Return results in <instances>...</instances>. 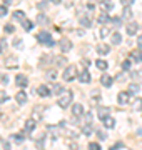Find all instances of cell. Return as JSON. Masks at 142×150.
<instances>
[{"label":"cell","instance_id":"1","mask_svg":"<svg viewBox=\"0 0 142 150\" xmlns=\"http://www.w3.org/2000/svg\"><path fill=\"white\" fill-rule=\"evenodd\" d=\"M72 98H74V93H72L70 90H65L62 93V97L57 100V105H59L60 108H67L72 103Z\"/></svg>","mask_w":142,"mask_h":150},{"label":"cell","instance_id":"2","mask_svg":"<svg viewBox=\"0 0 142 150\" xmlns=\"http://www.w3.org/2000/svg\"><path fill=\"white\" fill-rule=\"evenodd\" d=\"M62 77H64L65 82H72L77 77V67L75 65H69V67L64 70V75H62Z\"/></svg>","mask_w":142,"mask_h":150},{"label":"cell","instance_id":"3","mask_svg":"<svg viewBox=\"0 0 142 150\" xmlns=\"http://www.w3.org/2000/svg\"><path fill=\"white\" fill-rule=\"evenodd\" d=\"M37 40H38L40 43H44V45H49V47H52V45H54L52 35H50L49 32H40V33H37Z\"/></svg>","mask_w":142,"mask_h":150},{"label":"cell","instance_id":"4","mask_svg":"<svg viewBox=\"0 0 142 150\" xmlns=\"http://www.w3.org/2000/svg\"><path fill=\"white\" fill-rule=\"evenodd\" d=\"M131 93L129 92H119L117 93V102L120 103V105H127V103L131 102Z\"/></svg>","mask_w":142,"mask_h":150},{"label":"cell","instance_id":"5","mask_svg":"<svg viewBox=\"0 0 142 150\" xmlns=\"http://www.w3.org/2000/svg\"><path fill=\"white\" fill-rule=\"evenodd\" d=\"M59 45H60V50H62V52H69V50H72V42H70L67 37H62V38H60Z\"/></svg>","mask_w":142,"mask_h":150},{"label":"cell","instance_id":"6","mask_svg":"<svg viewBox=\"0 0 142 150\" xmlns=\"http://www.w3.org/2000/svg\"><path fill=\"white\" fill-rule=\"evenodd\" d=\"M131 60L132 62H137V64H141L142 62V48H134L131 52Z\"/></svg>","mask_w":142,"mask_h":150},{"label":"cell","instance_id":"7","mask_svg":"<svg viewBox=\"0 0 142 150\" xmlns=\"http://www.w3.org/2000/svg\"><path fill=\"white\" fill-rule=\"evenodd\" d=\"M72 115H74L75 118H79V117L84 115V107L80 105V103H74V105H72Z\"/></svg>","mask_w":142,"mask_h":150},{"label":"cell","instance_id":"8","mask_svg":"<svg viewBox=\"0 0 142 150\" xmlns=\"http://www.w3.org/2000/svg\"><path fill=\"white\" fill-rule=\"evenodd\" d=\"M37 127V122H35V118H27L25 120V132L27 134H32L33 130Z\"/></svg>","mask_w":142,"mask_h":150},{"label":"cell","instance_id":"9","mask_svg":"<svg viewBox=\"0 0 142 150\" xmlns=\"http://www.w3.org/2000/svg\"><path fill=\"white\" fill-rule=\"evenodd\" d=\"M100 83L105 87V88H110L112 87V83H114V79L110 77V75H107V74H104L102 77H100Z\"/></svg>","mask_w":142,"mask_h":150},{"label":"cell","instance_id":"10","mask_svg":"<svg viewBox=\"0 0 142 150\" xmlns=\"http://www.w3.org/2000/svg\"><path fill=\"white\" fill-rule=\"evenodd\" d=\"M15 83H17V87L23 88V87L28 85V79L25 77V75H17V77H15Z\"/></svg>","mask_w":142,"mask_h":150},{"label":"cell","instance_id":"11","mask_svg":"<svg viewBox=\"0 0 142 150\" xmlns=\"http://www.w3.org/2000/svg\"><path fill=\"white\" fill-rule=\"evenodd\" d=\"M37 95H40V97H49L50 93H52V90H50L49 87H45V85H40V87H37Z\"/></svg>","mask_w":142,"mask_h":150},{"label":"cell","instance_id":"12","mask_svg":"<svg viewBox=\"0 0 142 150\" xmlns=\"http://www.w3.org/2000/svg\"><path fill=\"white\" fill-rule=\"evenodd\" d=\"M102 123H104L105 129H114V127H115V118L110 117V115H107V117L102 120Z\"/></svg>","mask_w":142,"mask_h":150},{"label":"cell","instance_id":"13","mask_svg":"<svg viewBox=\"0 0 142 150\" xmlns=\"http://www.w3.org/2000/svg\"><path fill=\"white\" fill-rule=\"evenodd\" d=\"M90 79H92V77H90V74H89L87 70H84V72L79 74V82H80V83H89Z\"/></svg>","mask_w":142,"mask_h":150},{"label":"cell","instance_id":"14","mask_svg":"<svg viewBox=\"0 0 142 150\" xmlns=\"http://www.w3.org/2000/svg\"><path fill=\"white\" fill-rule=\"evenodd\" d=\"M15 100H17V103H18V105H23V103L27 102V93H25L23 90H20L15 95Z\"/></svg>","mask_w":142,"mask_h":150},{"label":"cell","instance_id":"15","mask_svg":"<svg viewBox=\"0 0 142 150\" xmlns=\"http://www.w3.org/2000/svg\"><path fill=\"white\" fill-rule=\"evenodd\" d=\"M137 30H139V25H137V22H131V23L127 25V33H129V35H136Z\"/></svg>","mask_w":142,"mask_h":150},{"label":"cell","instance_id":"16","mask_svg":"<svg viewBox=\"0 0 142 150\" xmlns=\"http://www.w3.org/2000/svg\"><path fill=\"white\" fill-rule=\"evenodd\" d=\"M35 22H37L38 25H47V23H49V17L45 15V13H38Z\"/></svg>","mask_w":142,"mask_h":150},{"label":"cell","instance_id":"17","mask_svg":"<svg viewBox=\"0 0 142 150\" xmlns=\"http://www.w3.org/2000/svg\"><path fill=\"white\" fill-rule=\"evenodd\" d=\"M97 52L100 55H107L110 52V47L109 45H105V43H100V45H97Z\"/></svg>","mask_w":142,"mask_h":150},{"label":"cell","instance_id":"18","mask_svg":"<svg viewBox=\"0 0 142 150\" xmlns=\"http://www.w3.org/2000/svg\"><path fill=\"white\" fill-rule=\"evenodd\" d=\"M100 7H102V12H110L114 8V4H112L110 0H104V2L100 4Z\"/></svg>","mask_w":142,"mask_h":150},{"label":"cell","instance_id":"19","mask_svg":"<svg viewBox=\"0 0 142 150\" xmlns=\"http://www.w3.org/2000/svg\"><path fill=\"white\" fill-rule=\"evenodd\" d=\"M50 88H52V93H55V95H62V93L65 92V90H64V87L60 85V83H54Z\"/></svg>","mask_w":142,"mask_h":150},{"label":"cell","instance_id":"20","mask_svg":"<svg viewBox=\"0 0 142 150\" xmlns=\"http://www.w3.org/2000/svg\"><path fill=\"white\" fill-rule=\"evenodd\" d=\"M12 17H13V20H20V22H23V20H25V13H23L22 10H15Z\"/></svg>","mask_w":142,"mask_h":150},{"label":"cell","instance_id":"21","mask_svg":"<svg viewBox=\"0 0 142 150\" xmlns=\"http://www.w3.org/2000/svg\"><path fill=\"white\" fill-rule=\"evenodd\" d=\"M131 18H132V10L129 7H126V8H124V13H122V20L131 22Z\"/></svg>","mask_w":142,"mask_h":150},{"label":"cell","instance_id":"22","mask_svg":"<svg viewBox=\"0 0 142 150\" xmlns=\"http://www.w3.org/2000/svg\"><path fill=\"white\" fill-rule=\"evenodd\" d=\"M107 115H109V108L107 107H99V118H100V120H104Z\"/></svg>","mask_w":142,"mask_h":150},{"label":"cell","instance_id":"23","mask_svg":"<svg viewBox=\"0 0 142 150\" xmlns=\"http://www.w3.org/2000/svg\"><path fill=\"white\" fill-rule=\"evenodd\" d=\"M80 25L85 27V28H90L92 27V20H90L89 17H82V18H80Z\"/></svg>","mask_w":142,"mask_h":150},{"label":"cell","instance_id":"24","mask_svg":"<svg viewBox=\"0 0 142 150\" xmlns=\"http://www.w3.org/2000/svg\"><path fill=\"white\" fill-rule=\"evenodd\" d=\"M92 132H94V129H92V123H87V125H84L82 127V134L84 135H92Z\"/></svg>","mask_w":142,"mask_h":150},{"label":"cell","instance_id":"25","mask_svg":"<svg viewBox=\"0 0 142 150\" xmlns=\"http://www.w3.org/2000/svg\"><path fill=\"white\" fill-rule=\"evenodd\" d=\"M120 42H122V35H120L119 32H114L112 33V43H114V45H119Z\"/></svg>","mask_w":142,"mask_h":150},{"label":"cell","instance_id":"26","mask_svg":"<svg viewBox=\"0 0 142 150\" xmlns=\"http://www.w3.org/2000/svg\"><path fill=\"white\" fill-rule=\"evenodd\" d=\"M95 65H97V69L99 70H107V67H109V64H107V62H105V60H97V62H95Z\"/></svg>","mask_w":142,"mask_h":150},{"label":"cell","instance_id":"27","mask_svg":"<svg viewBox=\"0 0 142 150\" xmlns=\"http://www.w3.org/2000/svg\"><path fill=\"white\" fill-rule=\"evenodd\" d=\"M139 90H141V87L137 85V83H131V87H129V93H131V95L139 93Z\"/></svg>","mask_w":142,"mask_h":150},{"label":"cell","instance_id":"28","mask_svg":"<svg viewBox=\"0 0 142 150\" xmlns=\"http://www.w3.org/2000/svg\"><path fill=\"white\" fill-rule=\"evenodd\" d=\"M22 27H23V30H32L33 28V22H30V20H27V18H25V20L22 22Z\"/></svg>","mask_w":142,"mask_h":150},{"label":"cell","instance_id":"29","mask_svg":"<svg viewBox=\"0 0 142 150\" xmlns=\"http://www.w3.org/2000/svg\"><path fill=\"white\" fill-rule=\"evenodd\" d=\"M109 20H110V18H109V15H107V12H102V13L99 15V22H100L102 25H104V23H107Z\"/></svg>","mask_w":142,"mask_h":150},{"label":"cell","instance_id":"30","mask_svg":"<svg viewBox=\"0 0 142 150\" xmlns=\"http://www.w3.org/2000/svg\"><path fill=\"white\" fill-rule=\"evenodd\" d=\"M54 60H55V65H57V67H62V65H64V64L67 62L65 57H55Z\"/></svg>","mask_w":142,"mask_h":150},{"label":"cell","instance_id":"31","mask_svg":"<svg viewBox=\"0 0 142 150\" xmlns=\"http://www.w3.org/2000/svg\"><path fill=\"white\" fill-rule=\"evenodd\" d=\"M49 132H52V135H54V137H59V135H60L59 127H55V125H50V127H49Z\"/></svg>","mask_w":142,"mask_h":150},{"label":"cell","instance_id":"32","mask_svg":"<svg viewBox=\"0 0 142 150\" xmlns=\"http://www.w3.org/2000/svg\"><path fill=\"white\" fill-rule=\"evenodd\" d=\"M142 108V98H136L134 100V110H141Z\"/></svg>","mask_w":142,"mask_h":150},{"label":"cell","instance_id":"33","mask_svg":"<svg viewBox=\"0 0 142 150\" xmlns=\"http://www.w3.org/2000/svg\"><path fill=\"white\" fill-rule=\"evenodd\" d=\"M7 100H9V95L4 90H0V103H5Z\"/></svg>","mask_w":142,"mask_h":150},{"label":"cell","instance_id":"34","mask_svg":"<svg viewBox=\"0 0 142 150\" xmlns=\"http://www.w3.org/2000/svg\"><path fill=\"white\" fill-rule=\"evenodd\" d=\"M89 150H102V149H100V145L97 142H90L89 144Z\"/></svg>","mask_w":142,"mask_h":150},{"label":"cell","instance_id":"35","mask_svg":"<svg viewBox=\"0 0 142 150\" xmlns=\"http://www.w3.org/2000/svg\"><path fill=\"white\" fill-rule=\"evenodd\" d=\"M110 20L114 22V25H117V27L122 25V17H114V18H110Z\"/></svg>","mask_w":142,"mask_h":150},{"label":"cell","instance_id":"36","mask_svg":"<svg viewBox=\"0 0 142 150\" xmlns=\"http://www.w3.org/2000/svg\"><path fill=\"white\" fill-rule=\"evenodd\" d=\"M109 32H110L109 27H102V28H100V37H102V38L107 37V35H109Z\"/></svg>","mask_w":142,"mask_h":150},{"label":"cell","instance_id":"37","mask_svg":"<svg viewBox=\"0 0 142 150\" xmlns=\"http://www.w3.org/2000/svg\"><path fill=\"white\" fill-rule=\"evenodd\" d=\"M55 77H57V72H55V70H49V72H47V79H49V80H54Z\"/></svg>","mask_w":142,"mask_h":150},{"label":"cell","instance_id":"38","mask_svg":"<svg viewBox=\"0 0 142 150\" xmlns=\"http://www.w3.org/2000/svg\"><path fill=\"white\" fill-rule=\"evenodd\" d=\"M131 65H132L131 60H124V62H122V69L124 70H131Z\"/></svg>","mask_w":142,"mask_h":150},{"label":"cell","instance_id":"39","mask_svg":"<svg viewBox=\"0 0 142 150\" xmlns=\"http://www.w3.org/2000/svg\"><path fill=\"white\" fill-rule=\"evenodd\" d=\"M5 48H7V40L5 38H2V40H0V54L5 52Z\"/></svg>","mask_w":142,"mask_h":150},{"label":"cell","instance_id":"40","mask_svg":"<svg viewBox=\"0 0 142 150\" xmlns=\"http://www.w3.org/2000/svg\"><path fill=\"white\" fill-rule=\"evenodd\" d=\"M134 2H136V0H120V4H122L124 7H131Z\"/></svg>","mask_w":142,"mask_h":150},{"label":"cell","instance_id":"41","mask_svg":"<svg viewBox=\"0 0 142 150\" xmlns=\"http://www.w3.org/2000/svg\"><path fill=\"white\" fill-rule=\"evenodd\" d=\"M5 32H7V33H13V32H15V27L9 23V25H5Z\"/></svg>","mask_w":142,"mask_h":150},{"label":"cell","instance_id":"42","mask_svg":"<svg viewBox=\"0 0 142 150\" xmlns=\"http://www.w3.org/2000/svg\"><path fill=\"white\" fill-rule=\"evenodd\" d=\"M12 139L15 140L17 144H22V142H23V135H13V137H12Z\"/></svg>","mask_w":142,"mask_h":150},{"label":"cell","instance_id":"43","mask_svg":"<svg viewBox=\"0 0 142 150\" xmlns=\"http://www.w3.org/2000/svg\"><path fill=\"white\" fill-rule=\"evenodd\" d=\"M5 15H7V7L0 5V17H5Z\"/></svg>","mask_w":142,"mask_h":150},{"label":"cell","instance_id":"44","mask_svg":"<svg viewBox=\"0 0 142 150\" xmlns=\"http://www.w3.org/2000/svg\"><path fill=\"white\" fill-rule=\"evenodd\" d=\"M2 149H4V150H10V144L5 142V140H2Z\"/></svg>","mask_w":142,"mask_h":150},{"label":"cell","instance_id":"45","mask_svg":"<svg viewBox=\"0 0 142 150\" xmlns=\"http://www.w3.org/2000/svg\"><path fill=\"white\" fill-rule=\"evenodd\" d=\"M49 5V2H38V5H37V8H42V10H44L45 7Z\"/></svg>","mask_w":142,"mask_h":150},{"label":"cell","instance_id":"46","mask_svg":"<svg viewBox=\"0 0 142 150\" xmlns=\"http://www.w3.org/2000/svg\"><path fill=\"white\" fill-rule=\"evenodd\" d=\"M20 45H22V40H20V38H15V40H13V47H20Z\"/></svg>","mask_w":142,"mask_h":150},{"label":"cell","instance_id":"47","mask_svg":"<svg viewBox=\"0 0 142 150\" xmlns=\"http://www.w3.org/2000/svg\"><path fill=\"white\" fill-rule=\"evenodd\" d=\"M137 45H139V48H142V35L137 37Z\"/></svg>","mask_w":142,"mask_h":150},{"label":"cell","instance_id":"48","mask_svg":"<svg viewBox=\"0 0 142 150\" xmlns=\"http://www.w3.org/2000/svg\"><path fill=\"white\" fill-rule=\"evenodd\" d=\"M87 10H89V12L94 10V4H87Z\"/></svg>","mask_w":142,"mask_h":150},{"label":"cell","instance_id":"49","mask_svg":"<svg viewBox=\"0 0 142 150\" xmlns=\"http://www.w3.org/2000/svg\"><path fill=\"white\" fill-rule=\"evenodd\" d=\"M49 2H52V4H55V5H59V4L62 2V0H49Z\"/></svg>","mask_w":142,"mask_h":150},{"label":"cell","instance_id":"50","mask_svg":"<svg viewBox=\"0 0 142 150\" xmlns=\"http://www.w3.org/2000/svg\"><path fill=\"white\" fill-rule=\"evenodd\" d=\"M0 80H2V82H4V83H7V82H9V79H7V77H5V75H4V77H2V79H0Z\"/></svg>","mask_w":142,"mask_h":150},{"label":"cell","instance_id":"51","mask_svg":"<svg viewBox=\"0 0 142 150\" xmlns=\"http://www.w3.org/2000/svg\"><path fill=\"white\" fill-rule=\"evenodd\" d=\"M5 4H7V5H10V4H12V0H5Z\"/></svg>","mask_w":142,"mask_h":150},{"label":"cell","instance_id":"52","mask_svg":"<svg viewBox=\"0 0 142 150\" xmlns=\"http://www.w3.org/2000/svg\"><path fill=\"white\" fill-rule=\"evenodd\" d=\"M0 142H2V140H0Z\"/></svg>","mask_w":142,"mask_h":150}]
</instances>
